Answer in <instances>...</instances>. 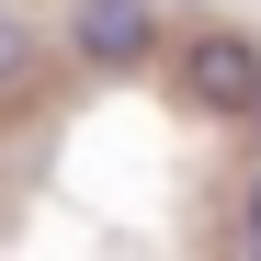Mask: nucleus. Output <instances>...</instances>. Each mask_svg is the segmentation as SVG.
I'll list each match as a JSON object with an SVG mask.
<instances>
[{
	"label": "nucleus",
	"instance_id": "f257e3e1",
	"mask_svg": "<svg viewBox=\"0 0 261 261\" xmlns=\"http://www.w3.org/2000/svg\"><path fill=\"white\" fill-rule=\"evenodd\" d=\"M68 46L91 68H148L159 57V0H80V12H68Z\"/></svg>",
	"mask_w": 261,
	"mask_h": 261
},
{
	"label": "nucleus",
	"instance_id": "f03ea898",
	"mask_svg": "<svg viewBox=\"0 0 261 261\" xmlns=\"http://www.w3.org/2000/svg\"><path fill=\"white\" fill-rule=\"evenodd\" d=\"M182 91L204 114H250L261 102V46H250V34H193V46H182Z\"/></svg>",
	"mask_w": 261,
	"mask_h": 261
},
{
	"label": "nucleus",
	"instance_id": "7ed1b4c3",
	"mask_svg": "<svg viewBox=\"0 0 261 261\" xmlns=\"http://www.w3.org/2000/svg\"><path fill=\"white\" fill-rule=\"evenodd\" d=\"M23 57H34V23H23V12H0V80H12Z\"/></svg>",
	"mask_w": 261,
	"mask_h": 261
},
{
	"label": "nucleus",
	"instance_id": "20e7f679",
	"mask_svg": "<svg viewBox=\"0 0 261 261\" xmlns=\"http://www.w3.org/2000/svg\"><path fill=\"white\" fill-rule=\"evenodd\" d=\"M239 239H250V250H261V193H250V216H239Z\"/></svg>",
	"mask_w": 261,
	"mask_h": 261
},
{
	"label": "nucleus",
	"instance_id": "39448f33",
	"mask_svg": "<svg viewBox=\"0 0 261 261\" xmlns=\"http://www.w3.org/2000/svg\"><path fill=\"white\" fill-rule=\"evenodd\" d=\"M250 125H261V102H250Z\"/></svg>",
	"mask_w": 261,
	"mask_h": 261
},
{
	"label": "nucleus",
	"instance_id": "423d86ee",
	"mask_svg": "<svg viewBox=\"0 0 261 261\" xmlns=\"http://www.w3.org/2000/svg\"><path fill=\"white\" fill-rule=\"evenodd\" d=\"M193 12H204V0H193Z\"/></svg>",
	"mask_w": 261,
	"mask_h": 261
}]
</instances>
